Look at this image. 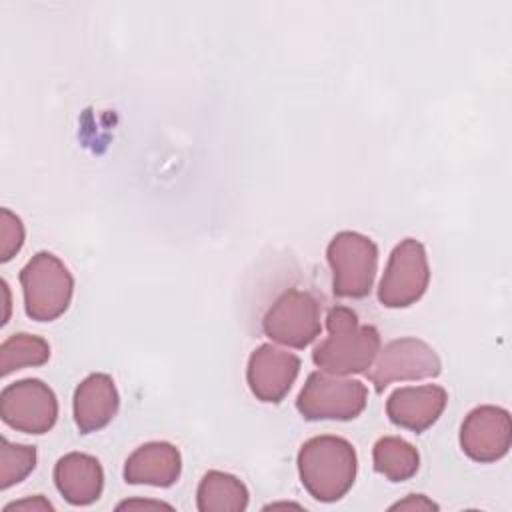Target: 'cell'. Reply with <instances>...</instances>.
<instances>
[{"mask_svg": "<svg viewBox=\"0 0 512 512\" xmlns=\"http://www.w3.org/2000/svg\"><path fill=\"white\" fill-rule=\"evenodd\" d=\"M74 422L82 434L96 432L112 422L118 412L120 396L108 374L94 372L74 390Z\"/></svg>", "mask_w": 512, "mask_h": 512, "instance_id": "obj_13", "label": "cell"}, {"mask_svg": "<svg viewBox=\"0 0 512 512\" xmlns=\"http://www.w3.org/2000/svg\"><path fill=\"white\" fill-rule=\"evenodd\" d=\"M196 504L200 512H240L248 506V488L228 472L210 470L198 484Z\"/></svg>", "mask_w": 512, "mask_h": 512, "instance_id": "obj_16", "label": "cell"}, {"mask_svg": "<svg viewBox=\"0 0 512 512\" xmlns=\"http://www.w3.org/2000/svg\"><path fill=\"white\" fill-rule=\"evenodd\" d=\"M262 328L272 342L306 348L320 336V306L310 292L290 288L268 308Z\"/></svg>", "mask_w": 512, "mask_h": 512, "instance_id": "obj_7", "label": "cell"}, {"mask_svg": "<svg viewBox=\"0 0 512 512\" xmlns=\"http://www.w3.org/2000/svg\"><path fill=\"white\" fill-rule=\"evenodd\" d=\"M10 510H54V506L44 496H34V498H24V500L6 504L4 512H10Z\"/></svg>", "mask_w": 512, "mask_h": 512, "instance_id": "obj_22", "label": "cell"}, {"mask_svg": "<svg viewBox=\"0 0 512 512\" xmlns=\"http://www.w3.org/2000/svg\"><path fill=\"white\" fill-rule=\"evenodd\" d=\"M24 244V224L8 208L0 210V260L8 262Z\"/></svg>", "mask_w": 512, "mask_h": 512, "instance_id": "obj_20", "label": "cell"}, {"mask_svg": "<svg viewBox=\"0 0 512 512\" xmlns=\"http://www.w3.org/2000/svg\"><path fill=\"white\" fill-rule=\"evenodd\" d=\"M54 484L68 504L88 506L102 494L104 470L94 456L70 452L56 462Z\"/></svg>", "mask_w": 512, "mask_h": 512, "instance_id": "obj_15", "label": "cell"}, {"mask_svg": "<svg viewBox=\"0 0 512 512\" xmlns=\"http://www.w3.org/2000/svg\"><path fill=\"white\" fill-rule=\"evenodd\" d=\"M50 358V346L44 338L34 334H12L0 346V374L8 376L26 366H42Z\"/></svg>", "mask_w": 512, "mask_h": 512, "instance_id": "obj_18", "label": "cell"}, {"mask_svg": "<svg viewBox=\"0 0 512 512\" xmlns=\"http://www.w3.org/2000/svg\"><path fill=\"white\" fill-rule=\"evenodd\" d=\"M358 458L340 436H314L300 446L298 474L306 492L318 502L340 500L354 484Z\"/></svg>", "mask_w": 512, "mask_h": 512, "instance_id": "obj_2", "label": "cell"}, {"mask_svg": "<svg viewBox=\"0 0 512 512\" xmlns=\"http://www.w3.org/2000/svg\"><path fill=\"white\" fill-rule=\"evenodd\" d=\"M390 510H438V504L424 494H410L406 500L392 504Z\"/></svg>", "mask_w": 512, "mask_h": 512, "instance_id": "obj_21", "label": "cell"}, {"mask_svg": "<svg viewBox=\"0 0 512 512\" xmlns=\"http://www.w3.org/2000/svg\"><path fill=\"white\" fill-rule=\"evenodd\" d=\"M374 470L390 482H404L418 472V450L400 436H384L372 450Z\"/></svg>", "mask_w": 512, "mask_h": 512, "instance_id": "obj_17", "label": "cell"}, {"mask_svg": "<svg viewBox=\"0 0 512 512\" xmlns=\"http://www.w3.org/2000/svg\"><path fill=\"white\" fill-rule=\"evenodd\" d=\"M328 336L314 348V364L328 374L348 376L366 372L380 352V332L360 324L354 310L334 306L326 314Z\"/></svg>", "mask_w": 512, "mask_h": 512, "instance_id": "obj_1", "label": "cell"}, {"mask_svg": "<svg viewBox=\"0 0 512 512\" xmlns=\"http://www.w3.org/2000/svg\"><path fill=\"white\" fill-rule=\"evenodd\" d=\"M368 388L354 378L312 372L302 386L296 408L306 420H352L362 414Z\"/></svg>", "mask_w": 512, "mask_h": 512, "instance_id": "obj_5", "label": "cell"}, {"mask_svg": "<svg viewBox=\"0 0 512 512\" xmlns=\"http://www.w3.org/2000/svg\"><path fill=\"white\" fill-rule=\"evenodd\" d=\"M512 444V422L500 406H478L468 412L460 426V448L474 462H496Z\"/></svg>", "mask_w": 512, "mask_h": 512, "instance_id": "obj_10", "label": "cell"}, {"mask_svg": "<svg viewBox=\"0 0 512 512\" xmlns=\"http://www.w3.org/2000/svg\"><path fill=\"white\" fill-rule=\"evenodd\" d=\"M182 472L180 450L170 442H146L138 446L124 464L128 484H148L168 488L176 484Z\"/></svg>", "mask_w": 512, "mask_h": 512, "instance_id": "obj_14", "label": "cell"}, {"mask_svg": "<svg viewBox=\"0 0 512 512\" xmlns=\"http://www.w3.org/2000/svg\"><path fill=\"white\" fill-rule=\"evenodd\" d=\"M20 284L26 314L36 322H52L70 306L74 278L52 252L34 254L20 272Z\"/></svg>", "mask_w": 512, "mask_h": 512, "instance_id": "obj_3", "label": "cell"}, {"mask_svg": "<svg viewBox=\"0 0 512 512\" xmlns=\"http://www.w3.org/2000/svg\"><path fill=\"white\" fill-rule=\"evenodd\" d=\"M4 424L24 434H44L58 418V400L48 384L38 378H24L8 384L0 394Z\"/></svg>", "mask_w": 512, "mask_h": 512, "instance_id": "obj_9", "label": "cell"}, {"mask_svg": "<svg viewBox=\"0 0 512 512\" xmlns=\"http://www.w3.org/2000/svg\"><path fill=\"white\" fill-rule=\"evenodd\" d=\"M446 402L448 394L442 386H404L388 396L386 414L392 424L420 434L440 418Z\"/></svg>", "mask_w": 512, "mask_h": 512, "instance_id": "obj_12", "label": "cell"}, {"mask_svg": "<svg viewBox=\"0 0 512 512\" xmlns=\"http://www.w3.org/2000/svg\"><path fill=\"white\" fill-rule=\"evenodd\" d=\"M36 466V448L26 444H12L8 438L0 440V488L22 482Z\"/></svg>", "mask_w": 512, "mask_h": 512, "instance_id": "obj_19", "label": "cell"}, {"mask_svg": "<svg viewBox=\"0 0 512 512\" xmlns=\"http://www.w3.org/2000/svg\"><path fill=\"white\" fill-rule=\"evenodd\" d=\"M142 508L144 510H160V508L172 510V506L166 504V502H160V500H138V498L124 500V502H120L116 506V510H142Z\"/></svg>", "mask_w": 512, "mask_h": 512, "instance_id": "obj_23", "label": "cell"}, {"mask_svg": "<svg viewBox=\"0 0 512 512\" xmlns=\"http://www.w3.org/2000/svg\"><path fill=\"white\" fill-rule=\"evenodd\" d=\"M430 282L428 256L416 238H406L392 250L378 286V300L386 308H406L418 302Z\"/></svg>", "mask_w": 512, "mask_h": 512, "instance_id": "obj_6", "label": "cell"}, {"mask_svg": "<svg viewBox=\"0 0 512 512\" xmlns=\"http://www.w3.org/2000/svg\"><path fill=\"white\" fill-rule=\"evenodd\" d=\"M440 372L442 362L432 346L418 338H398L380 348L366 376L382 392L392 382L436 378Z\"/></svg>", "mask_w": 512, "mask_h": 512, "instance_id": "obj_8", "label": "cell"}, {"mask_svg": "<svg viewBox=\"0 0 512 512\" xmlns=\"http://www.w3.org/2000/svg\"><path fill=\"white\" fill-rule=\"evenodd\" d=\"M326 258L332 270V292L338 298H364L370 294L376 268L378 248L360 232H338L328 248Z\"/></svg>", "mask_w": 512, "mask_h": 512, "instance_id": "obj_4", "label": "cell"}, {"mask_svg": "<svg viewBox=\"0 0 512 512\" xmlns=\"http://www.w3.org/2000/svg\"><path fill=\"white\" fill-rule=\"evenodd\" d=\"M298 372L300 358L296 354L272 344H262L248 358L246 380L250 392L260 402L276 404L290 392Z\"/></svg>", "mask_w": 512, "mask_h": 512, "instance_id": "obj_11", "label": "cell"}]
</instances>
